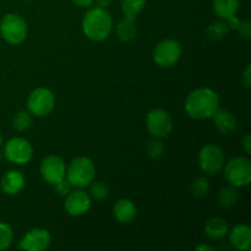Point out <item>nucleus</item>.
<instances>
[{"label":"nucleus","instance_id":"f257e3e1","mask_svg":"<svg viewBox=\"0 0 251 251\" xmlns=\"http://www.w3.org/2000/svg\"><path fill=\"white\" fill-rule=\"evenodd\" d=\"M220 109V96L208 87H200L191 91L184 102V110L194 120L211 119Z\"/></svg>","mask_w":251,"mask_h":251},{"label":"nucleus","instance_id":"f03ea898","mask_svg":"<svg viewBox=\"0 0 251 251\" xmlns=\"http://www.w3.org/2000/svg\"><path fill=\"white\" fill-rule=\"evenodd\" d=\"M82 32L90 41L103 42L113 31V19L107 9L91 6L82 19Z\"/></svg>","mask_w":251,"mask_h":251},{"label":"nucleus","instance_id":"7ed1b4c3","mask_svg":"<svg viewBox=\"0 0 251 251\" xmlns=\"http://www.w3.org/2000/svg\"><path fill=\"white\" fill-rule=\"evenodd\" d=\"M66 179L74 188L83 189L90 185L96 178L95 162L86 156L74 158L66 166Z\"/></svg>","mask_w":251,"mask_h":251},{"label":"nucleus","instance_id":"20e7f679","mask_svg":"<svg viewBox=\"0 0 251 251\" xmlns=\"http://www.w3.org/2000/svg\"><path fill=\"white\" fill-rule=\"evenodd\" d=\"M28 34L26 20L19 14L9 12L4 15L0 21V36L6 43L19 46L24 43Z\"/></svg>","mask_w":251,"mask_h":251},{"label":"nucleus","instance_id":"39448f33","mask_svg":"<svg viewBox=\"0 0 251 251\" xmlns=\"http://www.w3.org/2000/svg\"><path fill=\"white\" fill-rule=\"evenodd\" d=\"M230 186L245 188L251 183V161L249 157L238 156L229 159L222 169Z\"/></svg>","mask_w":251,"mask_h":251},{"label":"nucleus","instance_id":"423d86ee","mask_svg":"<svg viewBox=\"0 0 251 251\" xmlns=\"http://www.w3.org/2000/svg\"><path fill=\"white\" fill-rule=\"evenodd\" d=\"M55 95L48 87H37L27 97V110L33 117L43 118L55 108Z\"/></svg>","mask_w":251,"mask_h":251},{"label":"nucleus","instance_id":"0eeeda50","mask_svg":"<svg viewBox=\"0 0 251 251\" xmlns=\"http://www.w3.org/2000/svg\"><path fill=\"white\" fill-rule=\"evenodd\" d=\"M198 161L201 171L208 176H216V174L221 173L226 163L223 150L213 144L205 145L200 150Z\"/></svg>","mask_w":251,"mask_h":251},{"label":"nucleus","instance_id":"6e6552de","mask_svg":"<svg viewBox=\"0 0 251 251\" xmlns=\"http://www.w3.org/2000/svg\"><path fill=\"white\" fill-rule=\"evenodd\" d=\"M4 157L11 163L24 166L31 162L33 157V147L25 137H11L4 145Z\"/></svg>","mask_w":251,"mask_h":251},{"label":"nucleus","instance_id":"1a4fd4ad","mask_svg":"<svg viewBox=\"0 0 251 251\" xmlns=\"http://www.w3.org/2000/svg\"><path fill=\"white\" fill-rule=\"evenodd\" d=\"M181 51L183 49H181L180 42L174 38H166L154 47L153 60L161 68H172L179 61Z\"/></svg>","mask_w":251,"mask_h":251},{"label":"nucleus","instance_id":"9d476101","mask_svg":"<svg viewBox=\"0 0 251 251\" xmlns=\"http://www.w3.org/2000/svg\"><path fill=\"white\" fill-rule=\"evenodd\" d=\"M146 127L152 137L164 139L173 131V119L167 110L154 108L147 113Z\"/></svg>","mask_w":251,"mask_h":251},{"label":"nucleus","instance_id":"9b49d317","mask_svg":"<svg viewBox=\"0 0 251 251\" xmlns=\"http://www.w3.org/2000/svg\"><path fill=\"white\" fill-rule=\"evenodd\" d=\"M91 207H92V198L87 191L82 189L74 188L65 196L64 208L71 217H81L86 215L91 210Z\"/></svg>","mask_w":251,"mask_h":251},{"label":"nucleus","instance_id":"f8f14e48","mask_svg":"<svg viewBox=\"0 0 251 251\" xmlns=\"http://www.w3.org/2000/svg\"><path fill=\"white\" fill-rule=\"evenodd\" d=\"M51 245V234L44 228H32L19 242V249L25 251H46Z\"/></svg>","mask_w":251,"mask_h":251},{"label":"nucleus","instance_id":"ddd939ff","mask_svg":"<svg viewBox=\"0 0 251 251\" xmlns=\"http://www.w3.org/2000/svg\"><path fill=\"white\" fill-rule=\"evenodd\" d=\"M39 172L46 183L54 185L66 176V164L58 154H50L42 161Z\"/></svg>","mask_w":251,"mask_h":251},{"label":"nucleus","instance_id":"4468645a","mask_svg":"<svg viewBox=\"0 0 251 251\" xmlns=\"http://www.w3.org/2000/svg\"><path fill=\"white\" fill-rule=\"evenodd\" d=\"M25 186H26V176L21 171H17V169L5 172L0 180V188L2 193L10 196L20 194L24 190Z\"/></svg>","mask_w":251,"mask_h":251},{"label":"nucleus","instance_id":"2eb2a0df","mask_svg":"<svg viewBox=\"0 0 251 251\" xmlns=\"http://www.w3.org/2000/svg\"><path fill=\"white\" fill-rule=\"evenodd\" d=\"M229 234V243L235 250L249 251L251 249V228L249 225L239 223L232 228Z\"/></svg>","mask_w":251,"mask_h":251},{"label":"nucleus","instance_id":"dca6fc26","mask_svg":"<svg viewBox=\"0 0 251 251\" xmlns=\"http://www.w3.org/2000/svg\"><path fill=\"white\" fill-rule=\"evenodd\" d=\"M113 216L122 225H129L136 218L137 207L130 199H119L113 207Z\"/></svg>","mask_w":251,"mask_h":251},{"label":"nucleus","instance_id":"f3484780","mask_svg":"<svg viewBox=\"0 0 251 251\" xmlns=\"http://www.w3.org/2000/svg\"><path fill=\"white\" fill-rule=\"evenodd\" d=\"M213 119L217 131L222 135H230L238 129V120L232 112L226 109H218L211 118Z\"/></svg>","mask_w":251,"mask_h":251},{"label":"nucleus","instance_id":"a211bd4d","mask_svg":"<svg viewBox=\"0 0 251 251\" xmlns=\"http://www.w3.org/2000/svg\"><path fill=\"white\" fill-rule=\"evenodd\" d=\"M203 230H205V234L207 235L208 239L221 240L228 234L229 227H228V223L226 222L225 218L211 217L206 221Z\"/></svg>","mask_w":251,"mask_h":251},{"label":"nucleus","instance_id":"6ab92c4d","mask_svg":"<svg viewBox=\"0 0 251 251\" xmlns=\"http://www.w3.org/2000/svg\"><path fill=\"white\" fill-rule=\"evenodd\" d=\"M212 7L215 14L221 20L226 21L237 15L239 10V0H213Z\"/></svg>","mask_w":251,"mask_h":251},{"label":"nucleus","instance_id":"aec40b11","mask_svg":"<svg viewBox=\"0 0 251 251\" xmlns=\"http://www.w3.org/2000/svg\"><path fill=\"white\" fill-rule=\"evenodd\" d=\"M115 32H117L118 38L122 42H131L136 38L137 36V28L135 25V19H129V17H124L118 22L117 27H115Z\"/></svg>","mask_w":251,"mask_h":251},{"label":"nucleus","instance_id":"412c9836","mask_svg":"<svg viewBox=\"0 0 251 251\" xmlns=\"http://www.w3.org/2000/svg\"><path fill=\"white\" fill-rule=\"evenodd\" d=\"M238 193L234 186H225L220 189L217 194V202L221 207L230 208L237 203Z\"/></svg>","mask_w":251,"mask_h":251},{"label":"nucleus","instance_id":"4be33fe9","mask_svg":"<svg viewBox=\"0 0 251 251\" xmlns=\"http://www.w3.org/2000/svg\"><path fill=\"white\" fill-rule=\"evenodd\" d=\"M11 124L16 131L24 132L28 130L32 126V124H33V115L28 110H19L12 117Z\"/></svg>","mask_w":251,"mask_h":251},{"label":"nucleus","instance_id":"5701e85b","mask_svg":"<svg viewBox=\"0 0 251 251\" xmlns=\"http://www.w3.org/2000/svg\"><path fill=\"white\" fill-rule=\"evenodd\" d=\"M147 0H122L120 6L125 17L135 19L146 6Z\"/></svg>","mask_w":251,"mask_h":251},{"label":"nucleus","instance_id":"b1692460","mask_svg":"<svg viewBox=\"0 0 251 251\" xmlns=\"http://www.w3.org/2000/svg\"><path fill=\"white\" fill-rule=\"evenodd\" d=\"M228 31H229V27H228L227 22L221 20V21L212 22L210 26L207 27V36L208 38L212 39V41H220L223 39L227 36Z\"/></svg>","mask_w":251,"mask_h":251},{"label":"nucleus","instance_id":"393cba45","mask_svg":"<svg viewBox=\"0 0 251 251\" xmlns=\"http://www.w3.org/2000/svg\"><path fill=\"white\" fill-rule=\"evenodd\" d=\"M88 188H90V191H88L90 196L97 201H103L105 199H108V196H109V186L102 180H93L88 185Z\"/></svg>","mask_w":251,"mask_h":251},{"label":"nucleus","instance_id":"a878e982","mask_svg":"<svg viewBox=\"0 0 251 251\" xmlns=\"http://www.w3.org/2000/svg\"><path fill=\"white\" fill-rule=\"evenodd\" d=\"M210 181L206 176H199L191 183V193L195 198L202 199L210 193Z\"/></svg>","mask_w":251,"mask_h":251},{"label":"nucleus","instance_id":"bb28decb","mask_svg":"<svg viewBox=\"0 0 251 251\" xmlns=\"http://www.w3.org/2000/svg\"><path fill=\"white\" fill-rule=\"evenodd\" d=\"M14 243V230L11 226L5 222H0V251L9 249Z\"/></svg>","mask_w":251,"mask_h":251},{"label":"nucleus","instance_id":"cd10ccee","mask_svg":"<svg viewBox=\"0 0 251 251\" xmlns=\"http://www.w3.org/2000/svg\"><path fill=\"white\" fill-rule=\"evenodd\" d=\"M164 153V145L162 142V139L153 137L147 142L146 146V154L151 159H158L163 156Z\"/></svg>","mask_w":251,"mask_h":251},{"label":"nucleus","instance_id":"c85d7f7f","mask_svg":"<svg viewBox=\"0 0 251 251\" xmlns=\"http://www.w3.org/2000/svg\"><path fill=\"white\" fill-rule=\"evenodd\" d=\"M53 186H54V190L56 191V194L63 196V198H65V196L74 189V186L71 185L70 181L66 179V176L64 179H61L60 181H58L56 184H54Z\"/></svg>","mask_w":251,"mask_h":251},{"label":"nucleus","instance_id":"c756f323","mask_svg":"<svg viewBox=\"0 0 251 251\" xmlns=\"http://www.w3.org/2000/svg\"><path fill=\"white\" fill-rule=\"evenodd\" d=\"M238 31V33L240 34V37L245 39H250L251 37V24L249 20H245V21H240L239 25L235 28Z\"/></svg>","mask_w":251,"mask_h":251},{"label":"nucleus","instance_id":"7c9ffc66","mask_svg":"<svg viewBox=\"0 0 251 251\" xmlns=\"http://www.w3.org/2000/svg\"><path fill=\"white\" fill-rule=\"evenodd\" d=\"M242 147L248 156L251 154V136L250 134H245L242 139Z\"/></svg>","mask_w":251,"mask_h":251},{"label":"nucleus","instance_id":"2f4dec72","mask_svg":"<svg viewBox=\"0 0 251 251\" xmlns=\"http://www.w3.org/2000/svg\"><path fill=\"white\" fill-rule=\"evenodd\" d=\"M71 1L77 7H81V9H90L93 2H95V0H71Z\"/></svg>","mask_w":251,"mask_h":251},{"label":"nucleus","instance_id":"473e14b6","mask_svg":"<svg viewBox=\"0 0 251 251\" xmlns=\"http://www.w3.org/2000/svg\"><path fill=\"white\" fill-rule=\"evenodd\" d=\"M242 82H243V86H244V87L247 88V90H249V88H250V83H251V78H250V65L247 66V69H245L244 74H243Z\"/></svg>","mask_w":251,"mask_h":251},{"label":"nucleus","instance_id":"72a5a7b5","mask_svg":"<svg viewBox=\"0 0 251 251\" xmlns=\"http://www.w3.org/2000/svg\"><path fill=\"white\" fill-rule=\"evenodd\" d=\"M97 2V6L103 7V9H108L112 5L113 0H95Z\"/></svg>","mask_w":251,"mask_h":251},{"label":"nucleus","instance_id":"f704fd0d","mask_svg":"<svg viewBox=\"0 0 251 251\" xmlns=\"http://www.w3.org/2000/svg\"><path fill=\"white\" fill-rule=\"evenodd\" d=\"M196 251H215V248L212 245H206V244H200L195 248Z\"/></svg>","mask_w":251,"mask_h":251},{"label":"nucleus","instance_id":"c9c22d12","mask_svg":"<svg viewBox=\"0 0 251 251\" xmlns=\"http://www.w3.org/2000/svg\"><path fill=\"white\" fill-rule=\"evenodd\" d=\"M2 142H4V139H2V135H1V132H0V146L2 145Z\"/></svg>","mask_w":251,"mask_h":251},{"label":"nucleus","instance_id":"e433bc0d","mask_svg":"<svg viewBox=\"0 0 251 251\" xmlns=\"http://www.w3.org/2000/svg\"><path fill=\"white\" fill-rule=\"evenodd\" d=\"M24 1H28V0H24Z\"/></svg>","mask_w":251,"mask_h":251}]
</instances>
